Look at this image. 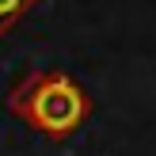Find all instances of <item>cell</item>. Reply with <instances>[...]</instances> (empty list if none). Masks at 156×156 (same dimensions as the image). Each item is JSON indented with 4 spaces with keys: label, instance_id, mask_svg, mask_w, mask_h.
I'll return each instance as SVG.
<instances>
[{
    "label": "cell",
    "instance_id": "1",
    "mask_svg": "<svg viewBox=\"0 0 156 156\" xmlns=\"http://www.w3.org/2000/svg\"><path fill=\"white\" fill-rule=\"evenodd\" d=\"M4 107L19 122H27L34 133L50 137V141H65L88 122L91 114V95L61 69H42V73H27L12 91H8Z\"/></svg>",
    "mask_w": 156,
    "mask_h": 156
},
{
    "label": "cell",
    "instance_id": "2",
    "mask_svg": "<svg viewBox=\"0 0 156 156\" xmlns=\"http://www.w3.org/2000/svg\"><path fill=\"white\" fill-rule=\"evenodd\" d=\"M38 4H42V0H0V38H4L27 12H34Z\"/></svg>",
    "mask_w": 156,
    "mask_h": 156
}]
</instances>
